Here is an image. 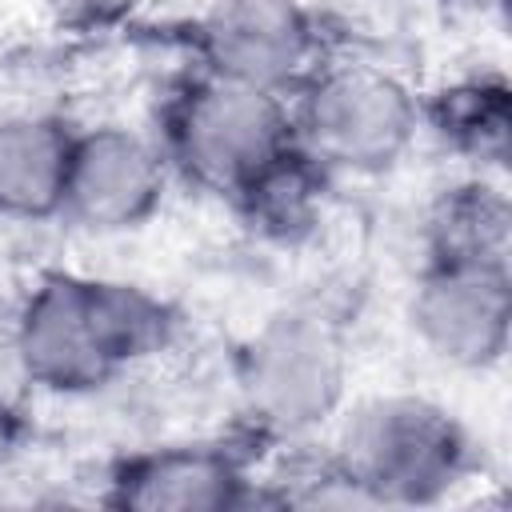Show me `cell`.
Returning a JSON list of instances; mask_svg holds the SVG:
<instances>
[{
  "label": "cell",
  "instance_id": "8fae6325",
  "mask_svg": "<svg viewBox=\"0 0 512 512\" xmlns=\"http://www.w3.org/2000/svg\"><path fill=\"white\" fill-rule=\"evenodd\" d=\"M420 100H424V132H432L472 172L504 176L508 132H512V92L500 68L456 76Z\"/></svg>",
  "mask_w": 512,
  "mask_h": 512
},
{
  "label": "cell",
  "instance_id": "7c38bea8",
  "mask_svg": "<svg viewBox=\"0 0 512 512\" xmlns=\"http://www.w3.org/2000/svg\"><path fill=\"white\" fill-rule=\"evenodd\" d=\"M328 172L320 164H312L296 144L260 176L252 180L232 204L240 208V216L268 240L276 244H296L304 240L320 216H324V188H328Z\"/></svg>",
  "mask_w": 512,
  "mask_h": 512
},
{
  "label": "cell",
  "instance_id": "2e32d148",
  "mask_svg": "<svg viewBox=\"0 0 512 512\" xmlns=\"http://www.w3.org/2000/svg\"><path fill=\"white\" fill-rule=\"evenodd\" d=\"M24 440H28L24 408H0V472L16 464V456L24 452Z\"/></svg>",
  "mask_w": 512,
  "mask_h": 512
},
{
  "label": "cell",
  "instance_id": "3957f363",
  "mask_svg": "<svg viewBox=\"0 0 512 512\" xmlns=\"http://www.w3.org/2000/svg\"><path fill=\"white\" fill-rule=\"evenodd\" d=\"M232 396L240 416L272 440L324 432L352 396L344 328L312 304L268 312L232 352Z\"/></svg>",
  "mask_w": 512,
  "mask_h": 512
},
{
  "label": "cell",
  "instance_id": "9c48e42d",
  "mask_svg": "<svg viewBox=\"0 0 512 512\" xmlns=\"http://www.w3.org/2000/svg\"><path fill=\"white\" fill-rule=\"evenodd\" d=\"M100 500L132 512H224L248 508L256 500V480L228 444L164 440L112 460Z\"/></svg>",
  "mask_w": 512,
  "mask_h": 512
},
{
  "label": "cell",
  "instance_id": "8992f818",
  "mask_svg": "<svg viewBox=\"0 0 512 512\" xmlns=\"http://www.w3.org/2000/svg\"><path fill=\"white\" fill-rule=\"evenodd\" d=\"M404 328L444 372L484 376L512 340V268L504 256L428 252L408 296Z\"/></svg>",
  "mask_w": 512,
  "mask_h": 512
},
{
  "label": "cell",
  "instance_id": "6da1fadb",
  "mask_svg": "<svg viewBox=\"0 0 512 512\" xmlns=\"http://www.w3.org/2000/svg\"><path fill=\"white\" fill-rule=\"evenodd\" d=\"M12 332L32 396H92L160 360L176 336V308L140 280L52 268L12 308Z\"/></svg>",
  "mask_w": 512,
  "mask_h": 512
},
{
  "label": "cell",
  "instance_id": "4fadbf2b",
  "mask_svg": "<svg viewBox=\"0 0 512 512\" xmlns=\"http://www.w3.org/2000/svg\"><path fill=\"white\" fill-rule=\"evenodd\" d=\"M512 248V208L500 176L468 172L428 212V252L504 256Z\"/></svg>",
  "mask_w": 512,
  "mask_h": 512
},
{
  "label": "cell",
  "instance_id": "ba28073f",
  "mask_svg": "<svg viewBox=\"0 0 512 512\" xmlns=\"http://www.w3.org/2000/svg\"><path fill=\"white\" fill-rule=\"evenodd\" d=\"M192 56L208 76L292 96L328 40L304 0H208L192 20Z\"/></svg>",
  "mask_w": 512,
  "mask_h": 512
},
{
  "label": "cell",
  "instance_id": "52a82bcc",
  "mask_svg": "<svg viewBox=\"0 0 512 512\" xmlns=\"http://www.w3.org/2000/svg\"><path fill=\"white\" fill-rule=\"evenodd\" d=\"M172 184L156 132L128 120H96L72 136L56 220L92 240L132 236L160 216Z\"/></svg>",
  "mask_w": 512,
  "mask_h": 512
},
{
  "label": "cell",
  "instance_id": "277c9868",
  "mask_svg": "<svg viewBox=\"0 0 512 512\" xmlns=\"http://www.w3.org/2000/svg\"><path fill=\"white\" fill-rule=\"evenodd\" d=\"M292 140L328 176H384L424 136L420 92L368 56H324L288 96Z\"/></svg>",
  "mask_w": 512,
  "mask_h": 512
},
{
  "label": "cell",
  "instance_id": "9a60e30c",
  "mask_svg": "<svg viewBox=\"0 0 512 512\" xmlns=\"http://www.w3.org/2000/svg\"><path fill=\"white\" fill-rule=\"evenodd\" d=\"M28 396H32L28 368H24V356H20L12 320L4 316L0 320V408H24Z\"/></svg>",
  "mask_w": 512,
  "mask_h": 512
},
{
  "label": "cell",
  "instance_id": "30bf717a",
  "mask_svg": "<svg viewBox=\"0 0 512 512\" xmlns=\"http://www.w3.org/2000/svg\"><path fill=\"white\" fill-rule=\"evenodd\" d=\"M76 128L40 108L0 112V220L40 224L60 216Z\"/></svg>",
  "mask_w": 512,
  "mask_h": 512
},
{
  "label": "cell",
  "instance_id": "5b68a950",
  "mask_svg": "<svg viewBox=\"0 0 512 512\" xmlns=\"http://www.w3.org/2000/svg\"><path fill=\"white\" fill-rule=\"evenodd\" d=\"M156 140L180 184L220 200H236L296 144L288 96L200 68L168 92Z\"/></svg>",
  "mask_w": 512,
  "mask_h": 512
},
{
  "label": "cell",
  "instance_id": "7a4b0ae2",
  "mask_svg": "<svg viewBox=\"0 0 512 512\" xmlns=\"http://www.w3.org/2000/svg\"><path fill=\"white\" fill-rule=\"evenodd\" d=\"M320 504H436L472 480L468 428L432 396L388 388L348 396L324 428Z\"/></svg>",
  "mask_w": 512,
  "mask_h": 512
},
{
  "label": "cell",
  "instance_id": "5bb4252c",
  "mask_svg": "<svg viewBox=\"0 0 512 512\" xmlns=\"http://www.w3.org/2000/svg\"><path fill=\"white\" fill-rule=\"evenodd\" d=\"M44 20L64 36H108L140 16L148 0H36Z\"/></svg>",
  "mask_w": 512,
  "mask_h": 512
}]
</instances>
